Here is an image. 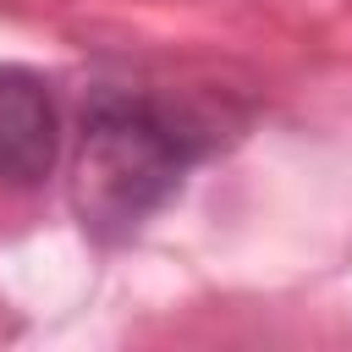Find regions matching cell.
Instances as JSON below:
<instances>
[{"mask_svg": "<svg viewBox=\"0 0 352 352\" xmlns=\"http://www.w3.org/2000/svg\"><path fill=\"white\" fill-rule=\"evenodd\" d=\"M60 160V104L44 72L0 66V192H33Z\"/></svg>", "mask_w": 352, "mask_h": 352, "instance_id": "obj_2", "label": "cell"}, {"mask_svg": "<svg viewBox=\"0 0 352 352\" xmlns=\"http://www.w3.org/2000/svg\"><path fill=\"white\" fill-rule=\"evenodd\" d=\"M214 148V132L170 99L99 88L82 104V138L72 154V214L94 242H126L154 220L182 176Z\"/></svg>", "mask_w": 352, "mask_h": 352, "instance_id": "obj_1", "label": "cell"}]
</instances>
